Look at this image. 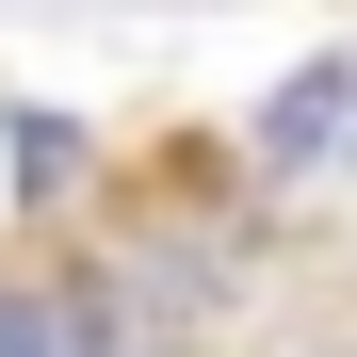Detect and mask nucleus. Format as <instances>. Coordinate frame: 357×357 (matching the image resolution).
Returning <instances> with one entry per match:
<instances>
[{"instance_id": "obj_1", "label": "nucleus", "mask_w": 357, "mask_h": 357, "mask_svg": "<svg viewBox=\"0 0 357 357\" xmlns=\"http://www.w3.org/2000/svg\"><path fill=\"white\" fill-rule=\"evenodd\" d=\"M130 341V292L66 276V260H0V357H114Z\"/></svg>"}, {"instance_id": "obj_2", "label": "nucleus", "mask_w": 357, "mask_h": 357, "mask_svg": "<svg viewBox=\"0 0 357 357\" xmlns=\"http://www.w3.org/2000/svg\"><path fill=\"white\" fill-rule=\"evenodd\" d=\"M244 162L276 178V195H325V162H341V49H309V66L244 114Z\"/></svg>"}, {"instance_id": "obj_3", "label": "nucleus", "mask_w": 357, "mask_h": 357, "mask_svg": "<svg viewBox=\"0 0 357 357\" xmlns=\"http://www.w3.org/2000/svg\"><path fill=\"white\" fill-rule=\"evenodd\" d=\"M17 162H33L17 195H66V162H82V130H66V114H17Z\"/></svg>"}, {"instance_id": "obj_4", "label": "nucleus", "mask_w": 357, "mask_h": 357, "mask_svg": "<svg viewBox=\"0 0 357 357\" xmlns=\"http://www.w3.org/2000/svg\"><path fill=\"white\" fill-rule=\"evenodd\" d=\"M325 195H357V33H341V162H325Z\"/></svg>"}, {"instance_id": "obj_5", "label": "nucleus", "mask_w": 357, "mask_h": 357, "mask_svg": "<svg viewBox=\"0 0 357 357\" xmlns=\"http://www.w3.org/2000/svg\"><path fill=\"white\" fill-rule=\"evenodd\" d=\"M325 357H357V341H325Z\"/></svg>"}]
</instances>
